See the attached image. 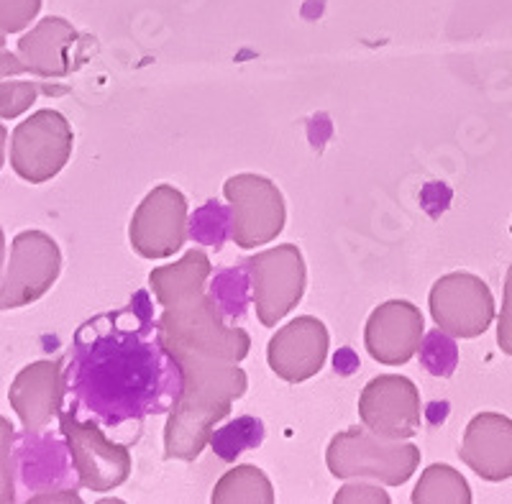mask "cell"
Listing matches in <instances>:
<instances>
[{
    "label": "cell",
    "instance_id": "cell-1",
    "mask_svg": "<svg viewBox=\"0 0 512 504\" xmlns=\"http://www.w3.org/2000/svg\"><path fill=\"white\" fill-rule=\"evenodd\" d=\"M67 384L75 407L105 428H123L172 410L182 371L164 346L146 292H139L128 308L80 325Z\"/></svg>",
    "mask_w": 512,
    "mask_h": 504
},
{
    "label": "cell",
    "instance_id": "cell-2",
    "mask_svg": "<svg viewBox=\"0 0 512 504\" xmlns=\"http://www.w3.org/2000/svg\"><path fill=\"white\" fill-rule=\"evenodd\" d=\"M180 371L182 389L164 428V456L195 461L213 428L228 418L233 400L246 394L249 379L239 364H187Z\"/></svg>",
    "mask_w": 512,
    "mask_h": 504
},
{
    "label": "cell",
    "instance_id": "cell-3",
    "mask_svg": "<svg viewBox=\"0 0 512 504\" xmlns=\"http://www.w3.org/2000/svg\"><path fill=\"white\" fill-rule=\"evenodd\" d=\"M159 331L177 366L241 364L251 348L249 333L236 325H226L218 300L205 292L164 308Z\"/></svg>",
    "mask_w": 512,
    "mask_h": 504
},
{
    "label": "cell",
    "instance_id": "cell-4",
    "mask_svg": "<svg viewBox=\"0 0 512 504\" xmlns=\"http://www.w3.org/2000/svg\"><path fill=\"white\" fill-rule=\"evenodd\" d=\"M326 464L336 479H374L400 487L418 469L420 448L382 438L369 428H349L333 435Z\"/></svg>",
    "mask_w": 512,
    "mask_h": 504
},
{
    "label": "cell",
    "instance_id": "cell-5",
    "mask_svg": "<svg viewBox=\"0 0 512 504\" xmlns=\"http://www.w3.org/2000/svg\"><path fill=\"white\" fill-rule=\"evenodd\" d=\"M75 134L59 111H36L18 123L11 136V167L21 180L41 185L70 162Z\"/></svg>",
    "mask_w": 512,
    "mask_h": 504
},
{
    "label": "cell",
    "instance_id": "cell-6",
    "mask_svg": "<svg viewBox=\"0 0 512 504\" xmlns=\"http://www.w3.org/2000/svg\"><path fill=\"white\" fill-rule=\"evenodd\" d=\"M226 200L231 203V238L241 249H256L280 236L285 228V197L280 187L262 174L228 177Z\"/></svg>",
    "mask_w": 512,
    "mask_h": 504
},
{
    "label": "cell",
    "instance_id": "cell-7",
    "mask_svg": "<svg viewBox=\"0 0 512 504\" xmlns=\"http://www.w3.org/2000/svg\"><path fill=\"white\" fill-rule=\"evenodd\" d=\"M59 423L82 487L93 492H111L131 476L128 448L108 441L95 420H82L75 407L59 412Z\"/></svg>",
    "mask_w": 512,
    "mask_h": 504
},
{
    "label": "cell",
    "instance_id": "cell-8",
    "mask_svg": "<svg viewBox=\"0 0 512 504\" xmlns=\"http://www.w3.org/2000/svg\"><path fill=\"white\" fill-rule=\"evenodd\" d=\"M251 274V290L259 323L274 328L305 292V261L295 244H282L244 261Z\"/></svg>",
    "mask_w": 512,
    "mask_h": 504
},
{
    "label": "cell",
    "instance_id": "cell-9",
    "mask_svg": "<svg viewBox=\"0 0 512 504\" xmlns=\"http://www.w3.org/2000/svg\"><path fill=\"white\" fill-rule=\"evenodd\" d=\"M62 272V254L49 233L24 231L13 238L11 261L0 284V310L31 305L52 290Z\"/></svg>",
    "mask_w": 512,
    "mask_h": 504
},
{
    "label": "cell",
    "instance_id": "cell-10",
    "mask_svg": "<svg viewBox=\"0 0 512 504\" xmlns=\"http://www.w3.org/2000/svg\"><path fill=\"white\" fill-rule=\"evenodd\" d=\"M131 246L144 259H167L185 246L187 200L177 187L157 185L136 208L128 226Z\"/></svg>",
    "mask_w": 512,
    "mask_h": 504
},
{
    "label": "cell",
    "instance_id": "cell-11",
    "mask_svg": "<svg viewBox=\"0 0 512 504\" xmlns=\"http://www.w3.org/2000/svg\"><path fill=\"white\" fill-rule=\"evenodd\" d=\"M431 315L451 338H477L495 318V297L474 274H446L431 290Z\"/></svg>",
    "mask_w": 512,
    "mask_h": 504
},
{
    "label": "cell",
    "instance_id": "cell-12",
    "mask_svg": "<svg viewBox=\"0 0 512 504\" xmlns=\"http://www.w3.org/2000/svg\"><path fill=\"white\" fill-rule=\"evenodd\" d=\"M359 418L372 433L405 441L420 430V392L408 377L382 374L364 387L359 397Z\"/></svg>",
    "mask_w": 512,
    "mask_h": 504
},
{
    "label": "cell",
    "instance_id": "cell-13",
    "mask_svg": "<svg viewBox=\"0 0 512 504\" xmlns=\"http://www.w3.org/2000/svg\"><path fill=\"white\" fill-rule=\"evenodd\" d=\"M85 36L70 21L49 16L18 41V59L36 77H67L85 62Z\"/></svg>",
    "mask_w": 512,
    "mask_h": 504
},
{
    "label": "cell",
    "instance_id": "cell-14",
    "mask_svg": "<svg viewBox=\"0 0 512 504\" xmlns=\"http://www.w3.org/2000/svg\"><path fill=\"white\" fill-rule=\"evenodd\" d=\"M328 356V331L313 315L292 320L274 333L267 348L272 371L285 382L297 384L315 377Z\"/></svg>",
    "mask_w": 512,
    "mask_h": 504
},
{
    "label": "cell",
    "instance_id": "cell-15",
    "mask_svg": "<svg viewBox=\"0 0 512 504\" xmlns=\"http://www.w3.org/2000/svg\"><path fill=\"white\" fill-rule=\"evenodd\" d=\"M423 328V315L413 302L390 300L369 315L364 343L369 356L379 364H408L423 341Z\"/></svg>",
    "mask_w": 512,
    "mask_h": 504
},
{
    "label": "cell",
    "instance_id": "cell-16",
    "mask_svg": "<svg viewBox=\"0 0 512 504\" xmlns=\"http://www.w3.org/2000/svg\"><path fill=\"white\" fill-rule=\"evenodd\" d=\"M62 400L64 374L59 361H34L18 371L8 389V402L29 435L44 430L57 418L62 412Z\"/></svg>",
    "mask_w": 512,
    "mask_h": 504
},
{
    "label": "cell",
    "instance_id": "cell-17",
    "mask_svg": "<svg viewBox=\"0 0 512 504\" xmlns=\"http://www.w3.org/2000/svg\"><path fill=\"white\" fill-rule=\"evenodd\" d=\"M461 461L487 481L512 476V420L497 412H482L466 425Z\"/></svg>",
    "mask_w": 512,
    "mask_h": 504
},
{
    "label": "cell",
    "instance_id": "cell-18",
    "mask_svg": "<svg viewBox=\"0 0 512 504\" xmlns=\"http://www.w3.org/2000/svg\"><path fill=\"white\" fill-rule=\"evenodd\" d=\"M210 272H213V267H210L205 251L190 249L177 264L154 269L149 274V284H152V292L159 305L172 308V305H180V302L205 292Z\"/></svg>",
    "mask_w": 512,
    "mask_h": 504
},
{
    "label": "cell",
    "instance_id": "cell-19",
    "mask_svg": "<svg viewBox=\"0 0 512 504\" xmlns=\"http://www.w3.org/2000/svg\"><path fill=\"white\" fill-rule=\"evenodd\" d=\"M210 499H213V504H272L274 487L262 469L236 466L218 479Z\"/></svg>",
    "mask_w": 512,
    "mask_h": 504
},
{
    "label": "cell",
    "instance_id": "cell-20",
    "mask_svg": "<svg viewBox=\"0 0 512 504\" xmlns=\"http://www.w3.org/2000/svg\"><path fill=\"white\" fill-rule=\"evenodd\" d=\"M415 504H469L472 489L464 476L446 464H433L420 474L418 487L413 492Z\"/></svg>",
    "mask_w": 512,
    "mask_h": 504
},
{
    "label": "cell",
    "instance_id": "cell-21",
    "mask_svg": "<svg viewBox=\"0 0 512 504\" xmlns=\"http://www.w3.org/2000/svg\"><path fill=\"white\" fill-rule=\"evenodd\" d=\"M264 438L262 420L256 418H239L236 423L226 425V428L216 430L210 435L213 451L223 458V461H233V458L244 453L246 448L259 446Z\"/></svg>",
    "mask_w": 512,
    "mask_h": 504
},
{
    "label": "cell",
    "instance_id": "cell-22",
    "mask_svg": "<svg viewBox=\"0 0 512 504\" xmlns=\"http://www.w3.org/2000/svg\"><path fill=\"white\" fill-rule=\"evenodd\" d=\"M420 361H423L425 369L431 371L433 377H451L456 364H459V351H456V343L446 338V333L438 328L420 346Z\"/></svg>",
    "mask_w": 512,
    "mask_h": 504
},
{
    "label": "cell",
    "instance_id": "cell-23",
    "mask_svg": "<svg viewBox=\"0 0 512 504\" xmlns=\"http://www.w3.org/2000/svg\"><path fill=\"white\" fill-rule=\"evenodd\" d=\"M36 95H39L36 82H29V80L11 82V77L3 80L0 82V118L11 121V118H18L24 111H29L31 103L36 100Z\"/></svg>",
    "mask_w": 512,
    "mask_h": 504
},
{
    "label": "cell",
    "instance_id": "cell-24",
    "mask_svg": "<svg viewBox=\"0 0 512 504\" xmlns=\"http://www.w3.org/2000/svg\"><path fill=\"white\" fill-rule=\"evenodd\" d=\"M16 502L13 481V425L0 415V504Z\"/></svg>",
    "mask_w": 512,
    "mask_h": 504
},
{
    "label": "cell",
    "instance_id": "cell-25",
    "mask_svg": "<svg viewBox=\"0 0 512 504\" xmlns=\"http://www.w3.org/2000/svg\"><path fill=\"white\" fill-rule=\"evenodd\" d=\"M41 0H0V31L18 34L39 16Z\"/></svg>",
    "mask_w": 512,
    "mask_h": 504
},
{
    "label": "cell",
    "instance_id": "cell-26",
    "mask_svg": "<svg viewBox=\"0 0 512 504\" xmlns=\"http://www.w3.org/2000/svg\"><path fill=\"white\" fill-rule=\"evenodd\" d=\"M497 343H500L502 354L512 356V267L507 269L505 279V297H502V313L497 323Z\"/></svg>",
    "mask_w": 512,
    "mask_h": 504
},
{
    "label": "cell",
    "instance_id": "cell-27",
    "mask_svg": "<svg viewBox=\"0 0 512 504\" xmlns=\"http://www.w3.org/2000/svg\"><path fill=\"white\" fill-rule=\"evenodd\" d=\"M333 502H341V504H349V502H382L387 504L390 502V494L382 492V489L377 487H369V484H349V487H344L341 492L336 494V499Z\"/></svg>",
    "mask_w": 512,
    "mask_h": 504
},
{
    "label": "cell",
    "instance_id": "cell-28",
    "mask_svg": "<svg viewBox=\"0 0 512 504\" xmlns=\"http://www.w3.org/2000/svg\"><path fill=\"white\" fill-rule=\"evenodd\" d=\"M24 64L18 59V54H13L6 44V34L0 31V82L8 80V77L24 75Z\"/></svg>",
    "mask_w": 512,
    "mask_h": 504
},
{
    "label": "cell",
    "instance_id": "cell-29",
    "mask_svg": "<svg viewBox=\"0 0 512 504\" xmlns=\"http://www.w3.org/2000/svg\"><path fill=\"white\" fill-rule=\"evenodd\" d=\"M57 499H67V502H80V497H77V494H72V492L62 494V497H59V494H39V497H34L31 502H57Z\"/></svg>",
    "mask_w": 512,
    "mask_h": 504
},
{
    "label": "cell",
    "instance_id": "cell-30",
    "mask_svg": "<svg viewBox=\"0 0 512 504\" xmlns=\"http://www.w3.org/2000/svg\"><path fill=\"white\" fill-rule=\"evenodd\" d=\"M6 144H8V131L6 126L0 123V169H3V164H6Z\"/></svg>",
    "mask_w": 512,
    "mask_h": 504
},
{
    "label": "cell",
    "instance_id": "cell-31",
    "mask_svg": "<svg viewBox=\"0 0 512 504\" xmlns=\"http://www.w3.org/2000/svg\"><path fill=\"white\" fill-rule=\"evenodd\" d=\"M3 259H6V233L0 228V269H3Z\"/></svg>",
    "mask_w": 512,
    "mask_h": 504
}]
</instances>
